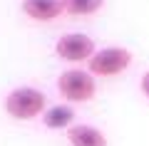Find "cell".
Returning <instances> with one entry per match:
<instances>
[{
    "mask_svg": "<svg viewBox=\"0 0 149 146\" xmlns=\"http://www.w3.org/2000/svg\"><path fill=\"white\" fill-rule=\"evenodd\" d=\"M3 109L15 121H32L37 116L42 119V114L47 111V97L37 87H15L3 99Z\"/></svg>",
    "mask_w": 149,
    "mask_h": 146,
    "instance_id": "obj_1",
    "label": "cell"
},
{
    "mask_svg": "<svg viewBox=\"0 0 149 146\" xmlns=\"http://www.w3.org/2000/svg\"><path fill=\"white\" fill-rule=\"evenodd\" d=\"M57 92L62 99H67L70 104H82V102H90L97 92V82L95 74L90 69H65L62 74L57 77Z\"/></svg>",
    "mask_w": 149,
    "mask_h": 146,
    "instance_id": "obj_2",
    "label": "cell"
},
{
    "mask_svg": "<svg viewBox=\"0 0 149 146\" xmlns=\"http://www.w3.org/2000/svg\"><path fill=\"white\" fill-rule=\"evenodd\" d=\"M129 64H132V52L127 47H102L92 55L87 69L95 77H117V74L127 72Z\"/></svg>",
    "mask_w": 149,
    "mask_h": 146,
    "instance_id": "obj_3",
    "label": "cell"
},
{
    "mask_svg": "<svg viewBox=\"0 0 149 146\" xmlns=\"http://www.w3.org/2000/svg\"><path fill=\"white\" fill-rule=\"evenodd\" d=\"M95 40L82 32H67L55 42V55L65 62L80 64V62H90L92 55H95Z\"/></svg>",
    "mask_w": 149,
    "mask_h": 146,
    "instance_id": "obj_4",
    "label": "cell"
},
{
    "mask_svg": "<svg viewBox=\"0 0 149 146\" xmlns=\"http://www.w3.org/2000/svg\"><path fill=\"white\" fill-rule=\"evenodd\" d=\"M20 10L35 22H50L65 12L62 0H22Z\"/></svg>",
    "mask_w": 149,
    "mask_h": 146,
    "instance_id": "obj_5",
    "label": "cell"
},
{
    "mask_svg": "<svg viewBox=\"0 0 149 146\" xmlns=\"http://www.w3.org/2000/svg\"><path fill=\"white\" fill-rule=\"evenodd\" d=\"M67 141L70 146H107L104 131L92 124H74L67 129Z\"/></svg>",
    "mask_w": 149,
    "mask_h": 146,
    "instance_id": "obj_6",
    "label": "cell"
},
{
    "mask_svg": "<svg viewBox=\"0 0 149 146\" xmlns=\"http://www.w3.org/2000/svg\"><path fill=\"white\" fill-rule=\"evenodd\" d=\"M42 126H45V129H52V131L72 129V126H74V109L70 104L47 107V111L42 114Z\"/></svg>",
    "mask_w": 149,
    "mask_h": 146,
    "instance_id": "obj_7",
    "label": "cell"
},
{
    "mask_svg": "<svg viewBox=\"0 0 149 146\" xmlns=\"http://www.w3.org/2000/svg\"><path fill=\"white\" fill-rule=\"evenodd\" d=\"M104 0H62V8L67 15H95L102 10Z\"/></svg>",
    "mask_w": 149,
    "mask_h": 146,
    "instance_id": "obj_8",
    "label": "cell"
},
{
    "mask_svg": "<svg viewBox=\"0 0 149 146\" xmlns=\"http://www.w3.org/2000/svg\"><path fill=\"white\" fill-rule=\"evenodd\" d=\"M139 89H142V94L149 99V72L142 74V82H139Z\"/></svg>",
    "mask_w": 149,
    "mask_h": 146,
    "instance_id": "obj_9",
    "label": "cell"
}]
</instances>
